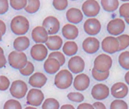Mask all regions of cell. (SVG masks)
<instances>
[{
    "label": "cell",
    "mask_w": 129,
    "mask_h": 109,
    "mask_svg": "<svg viewBox=\"0 0 129 109\" xmlns=\"http://www.w3.org/2000/svg\"><path fill=\"white\" fill-rule=\"evenodd\" d=\"M4 109H21L22 106L20 101L16 99H9L4 104Z\"/></svg>",
    "instance_id": "35"
},
{
    "label": "cell",
    "mask_w": 129,
    "mask_h": 109,
    "mask_svg": "<svg viewBox=\"0 0 129 109\" xmlns=\"http://www.w3.org/2000/svg\"><path fill=\"white\" fill-rule=\"evenodd\" d=\"M10 87V80L6 76H0V91H6Z\"/></svg>",
    "instance_id": "39"
},
{
    "label": "cell",
    "mask_w": 129,
    "mask_h": 109,
    "mask_svg": "<svg viewBox=\"0 0 129 109\" xmlns=\"http://www.w3.org/2000/svg\"><path fill=\"white\" fill-rule=\"evenodd\" d=\"M111 109H127L128 106L126 101L122 100L121 98H116L112 101L110 104Z\"/></svg>",
    "instance_id": "32"
},
{
    "label": "cell",
    "mask_w": 129,
    "mask_h": 109,
    "mask_svg": "<svg viewBox=\"0 0 129 109\" xmlns=\"http://www.w3.org/2000/svg\"><path fill=\"white\" fill-rule=\"evenodd\" d=\"M124 80H125L126 83L127 85H129V70H128V71L124 75Z\"/></svg>",
    "instance_id": "47"
},
{
    "label": "cell",
    "mask_w": 129,
    "mask_h": 109,
    "mask_svg": "<svg viewBox=\"0 0 129 109\" xmlns=\"http://www.w3.org/2000/svg\"><path fill=\"white\" fill-rule=\"evenodd\" d=\"M124 21H125V22H126L127 24H129V18H124Z\"/></svg>",
    "instance_id": "49"
},
{
    "label": "cell",
    "mask_w": 129,
    "mask_h": 109,
    "mask_svg": "<svg viewBox=\"0 0 129 109\" xmlns=\"http://www.w3.org/2000/svg\"><path fill=\"white\" fill-rule=\"evenodd\" d=\"M6 58L5 56L4 53H0V69L4 68L6 65Z\"/></svg>",
    "instance_id": "42"
},
{
    "label": "cell",
    "mask_w": 129,
    "mask_h": 109,
    "mask_svg": "<svg viewBox=\"0 0 129 109\" xmlns=\"http://www.w3.org/2000/svg\"><path fill=\"white\" fill-rule=\"evenodd\" d=\"M10 94L13 98L20 99L23 98L28 92V87L27 83L21 80H17L12 82L9 89Z\"/></svg>",
    "instance_id": "4"
},
{
    "label": "cell",
    "mask_w": 129,
    "mask_h": 109,
    "mask_svg": "<svg viewBox=\"0 0 129 109\" xmlns=\"http://www.w3.org/2000/svg\"><path fill=\"white\" fill-rule=\"evenodd\" d=\"M68 68L72 74L82 73L85 68V62L84 59L78 56H73L69 61Z\"/></svg>",
    "instance_id": "13"
},
{
    "label": "cell",
    "mask_w": 129,
    "mask_h": 109,
    "mask_svg": "<svg viewBox=\"0 0 129 109\" xmlns=\"http://www.w3.org/2000/svg\"><path fill=\"white\" fill-rule=\"evenodd\" d=\"M109 88L103 83H97L91 89V95L94 99L98 101L106 99L109 95Z\"/></svg>",
    "instance_id": "14"
},
{
    "label": "cell",
    "mask_w": 129,
    "mask_h": 109,
    "mask_svg": "<svg viewBox=\"0 0 129 109\" xmlns=\"http://www.w3.org/2000/svg\"><path fill=\"white\" fill-rule=\"evenodd\" d=\"M101 6L106 12H113L119 7L118 0H101Z\"/></svg>",
    "instance_id": "26"
},
{
    "label": "cell",
    "mask_w": 129,
    "mask_h": 109,
    "mask_svg": "<svg viewBox=\"0 0 129 109\" xmlns=\"http://www.w3.org/2000/svg\"><path fill=\"white\" fill-rule=\"evenodd\" d=\"M119 15L124 18H129V3H124L119 7Z\"/></svg>",
    "instance_id": "40"
},
{
    "label": "cell",
    "mask_w": 129,
    "mask_h": 109,
    "mask_svg": "<svg viewBox=\"0 0 129 109\" xmlns=\"http://www.w3.org/2000/svg\"><path fill=\"white\" fill-rule=\"evenodd\" d=\"M19 71H20V74L23 76H25V77L30 76L34 72V65H33L32 62L27 61V65L23 68L20 69Z\"/></svg>",
    "instance_id": "34"
},
{
    "label": "cell",
    "mask_w": 129,
    "mask_h": 109,
    "mask_svg": "<svg viewBox=\"0 0 129 109\" xmlns=\"http://www.w3.org/2000/svg\"><path fill=\"white\" fill-rule=\"evenodd\" d=\"M61 33L63 36L69 40L75 39L79 34L78 28L74 24H66L61 29Z\"/></svg>",
    "instance_id": "20"
},
{
    "label": "cell",
    "mask_w": 129,
    "mask_h": 109,
    "mask_svg": "<svg viewBox=\"0 0 129 109\" xmlns=\"http://www.w3.org/2000/svg\"><path fill=\"white\" fill-rule=\"evenodd\" d=\"M83 14L88 18H94L100 12V5L96 0H86L81 6Z\"/></svg>",
    "instance_id": "6"
},
{
    "label": "cell",
    "mask_w": 129,
    "mask_h": 109,
    "mask_svg": "<svg viewBox=\"0 0 129 109\" xmlns=\"http://www.w3.org/2000/svg\"><path fill=\"white\" fill-rule=\"evenodd\" d=\"M30 56L37 62H43L48 56V48L43 43H37L30 48Z\"/></svg>",
    "instance_id": "8"
},
{
    "label": "cell",
    "mask_w": 129,
    "mask_h": 109,
    "mask_svg": "<svg viewBox=\"0 0 129 109\" xmlns=\"http://www.w3.org/2000/svg\"><path fill=\"white\" fill-rule=\"evenodd\" d=\"M10 28L12 33L15 35L22 36L28 32L30 23L26 17L23 15H17L12 19Z\"/></svg>",
    "instance_id": "1"
},
{
    "label": "cell",
    "mask_w": 129,
    "mask_h": 109,
    "mask_svg": "<svg viewBox=\"0 0 129 109\" xmlns=\"http://www.w3.org/2000/svg\"><path fill=\"white\" fill-rule=\"evenodd\" d=\"M91 74H92V76L94 78V80H96L97 81H103V80H106V79H108V77L109 76V71H107L105 72H101V71L96 70L94 68H93V69L91 71Z\"/></svg>",
    "instance_id": "30"
},
{
    "label": "cell",
    "mask_w": 129,
    "mask_h": 109,
    "mask_svg": "<svg viewBox=\"0 0 129 109\" xmlns=\"http://www.w3.org/2000/svg\"><path fill=\"white\" fill-rule=\"evenodd\" d=\"M2 39H3V34L0 33V42L2 41Z\"/></svg>",
    "instance_id": "51"
},
{
    "label": "cell",
    "mask_w": 129,
    "mask_h": 109,
    "mask_svg": "<svg viewBox=\"0 0 129 109\" xmlns=\"http://www.w3.org/2000/svg\"><path fill=\"white\" fill-rule=\"evenodd\" d=\"M110 92L113 98H123L126 97L128 93V87L124 83L118 82L112 86Z\"/></svg>",
    "instance_id": "17"
},
{
    "label": "cell",
    "mask_w": 129,
    "mask_h": 109,
    "mask_svg": "<svg viewBox=\"0 0 129 109\" xmlns=\"http://www.w3.org/2000/svg\"><path fill=\"white\" fill-rule=\"evenodd\" d=\"M40 7V0H27V6L24 8V10L27 13L34 14L37 13Z\"/></svg>",
    "instance_id": "27"
},
{
    "label": "cell",
    "mask_w": 129,
    "mask_h": 109,
    "mask_svg": "<svg viewBox=\"0 0 129 109\" xmlns=\"http://www.w3.org/2000/svg\"><path fill=\"white\" fill-rule=\"evenodd\" d=\"M70 1H77V0H70Z\"/></svg>",
    "instance_id": "53"
},
{
    "label": "cell",
    "mask_w": 129,
    "mask_h": 109,
    "mask_svg": "<svg viewBox=\"0 0 129 109\" xmlns=\"http://www.w3.org/2000/svg\"><path fill=\"white\" fill-rule=\"evenodd\" d=\"M48 57H53L55 59H56L61 66H62L64 63H66V57H64V54L61 51H53L52 52H51L50 54H49Z\"/></svg>",
    "instance_id": "38"
},
{
    "label": "cell",
    "mask_w": 129,
    "mask_h": 109,
    "mask_svg": "<svg viewBox=\"0 0 129 109\" xmlns=\"http://www.w3.org/2000/svg\"><path fill=\"white\" fill-rule=\"evenodd\" d=\"M8 62L12 68L20 70L27 65V55L23 51H18L16 50L12 51L8 56Z\"/></svg>",
    "instance_id": "3"
},
{
    "label": "cell",
    "mask_w": 129,
    "mask_h": 109,
    "mask_svg": "<svg viewBox=\"0 0 129 109\" xmlns=\"http://www.w3.org/2000/svg\"><path fill=\"white\" fill-rule=\"evenodd\" d=\"M100 47V42L96 37H87L86 38L82 43L83 50L87 54H94L96 53Z\"/></svg>",
    "instance_id": "15"
},
{
    "label": "cell",
    "mask_w": 129,
    "mask_h": 109,
    "mask_svg": "<svg viewBox=\"0 0 129 109\" xmlns=\"http://www.w3.org/2000/svg\"><path fill=\"white\" fill-rule=\"evenodd\" d=\"M59 107V102L54 98H46L42 104V108L43 109H58Z\"/></svg>",
    "instance_id": "29"
},
{
    "label": "cell",
    "mask_w": 129,
    "mask_h": 109,
    "mask_svg": "<svg viewBox=\"0 0 129 109\" xmlns=\"http://www.w3.org/2000/svg\"><path fill=\"white\" fill-rule=\"evenodd\" d=\"M62 51L63 53L67 56H75L78 51V44L72 40L67 41L62 45Z\"/></svg>",
    "instance_id": "25"
},
{
    "label": "cell",
    "mask_w": 129,
    "mask_h": 109,
    "mask_svg": "<svg viewBox=\"0 0 129 109\" xmlns=\"http://www.w3.org/2000/svg\"><path fill=\"white\" fill-rule=\"evenodd\" d=\"M100 21L94 18H89L84 24V30L85 33L90 36H96L101 30Z\"/></svg>",
    "instance_id": "11"
},
{
    "label": "cell",
    "mask_w": 129,
    "mask_h": 109,
    "mask_svg": "<svg viewBox=\"0 0 129 109\" xmlns=\"http://www.w3.org/2000/svg\"><path fill=\"white\" fill-rule=\"evenodd\" d=\"M42 26L47 30L49 35L56 34L60 30V22L58 18L54 16L46 17L43 20Z\"/></svg>",
    "instance_id": "12"
},
{
    "label": "cell",
    "mask_w": 129,
    "mask_h": 109,
    "mask_svg": "<svg viewBox=\"0 0 129 109\" xmlns=\"http://www.w3.org/2000/svg\"><path fill=\"white\" fill-rule=\"evenodd\" d=\"M0 53H4V50L3 49L2 47H0Z\"/></svg>",
    "instance_id": "50"
},
{
    "label": "cell",
    "mask_w": 129,
    "mask_h": 109,
    "mask_svg": "<svg viewBox=\"0 0 129 109\" xmlns=\"http://www.w3.org/2000/svg\"><path fill=\"white\" fill-rule=\"evenodd\" d=\"M106 29L112 36H118L125 30L124 21L121 18H114L108 23Z\"/></svg>",
    "instance_id": "10"
},
{
    "label": "cell",
    "mask_w": 129,
    "mask_h": 109,
    "mask_svg": "<svg viewBox=\"0 0 129 109\" xmlns=\"http://www.w3.org/2000/svg\"><path fill=\"white\" fill-rule=\"evenodd\" d=\"M11 7L17 11L24 9L27 6V0H9Z\"/></svg>",
    "instance_id": "33"
},
{
    "label": "cell",
    "mask_w": 129,
    "mask_h": 109,
    "mask_svg": "<svg viewBox=\"0 0 129 109\" xmlns=\"http://www.w3.org/2000/svg\"><path fill=\"white\" fill-rule=\"evenodd\" d=\"M29 84L34 88H42L47 82L46 76L41 72H36L32 74L28 80Z\"/></svg>",
    "instance_id": "19"
},
{
    "label": "cell",
    "mask_w": 129,
    "mask_h": 109,
    "mask_svg": "<svg viewBox=\"0 0 129 109\" xmlns=\"http://www.w3.org/2000/svg\"><path fill=\"white\" fill-rule=\"evenodd\" d=\"M36 107H37L33 106V105H29V106H27V107H26L27 109H35Z\"/></svg>",
    "instance_id": "48"
},
{
    "label": "cell",
    "mask_w": 129,
    "mask_h": 109,
    "mask_svg": "<svg viewBox=\"0 0 129 109\" xmlns=\"http://www.w3.org/2000/svg\"><path fill=\"white\" fill-rule=\"evenodd\" d=\"M73 83L72 73L67 69L58 71L55 77L54 84L60 89H66L69 88Z\"/></svg>",
    "instance_id": "2"
},
{
    "label": "cell",
    "mask_w": 129,
    "mask_h": 109,
    "mask_svg": "<svg viewBox=\"0 0 129 109\" xmlns=\"http://www.w3.org/2000/svg\"><path fill=\"white\" fill-rule=\"evenodd\" d=\"M102 49L108 54H114L119 51V42L112 36L105 37L101 42Z\"/></svg>",
    "instance_id": "7"
},
{
    "label": "cell",
    "mask_w": 129,
    "mask_h": 109,
    "mask_svg": "<svg viewBox=\"0 0 129 109\" xmlns=\"http://www.w3.org/2000/svg\"><path fill=\"white\" fill-rule=\"evenodd\" d=\"M31 37L36 43H45L49 38V33L43 26H37L31 32Z\"/></svg>",
    "instance_id": "18"
},
{
    "label": "cell",
    "mask_w": 129,
    "mask_h": 109,
    "mask_svg": "<svg viewBox=\"0 0 129 109\" xmlns=\"http://www.w3.org/2000/svg\"><path fill=\"white\" fill-rule=\"evenodd\" d=\"M120 1H122L124 3H127V2H129V0H120Z\"/></svg>",
    "instance_id": "52"
},
{
    "label": "cell",
    "mask_w": 129,
    "mask_h": 109,
    "mask_svg": "<svg viewBox=\"0 0 129 109\" xmlns=\"http://www.w3.org/2000/svg\"><path fill=\"white\" fill-rule=\"evenodd\" d=\"M93 108H96V109H106V107L105 106V104L101 102V101H96L93 104Z\"/></svg>",
    "instance_id": "44"
},
{
    "label": "cell",
    "mask_w": 129,
    "mask_h": 109,
    "mask_svg": "<svg viewBox=\"0 0 129 109\" xmlns=\"http://www.w3.org/2000/svg\"><path fill=\"white\" fill-rule=\"evenodd\" d=\"M45 43H46V46L49 50L58 51L61 49V48L62 47L63 40L59 36L54 34V35L49 36V38Z\"/></svg>",
    "instance_id": "23"
},
{
    "label": "cell",
    "mask_w": 129,
    "mask_h": 109,
    "mask_svg": "<svg viewBox=\"0 0 129 109\" xmlns=\"http://www.w3.org/2000/svg\"><path fill=\"white\" fill-rule=\"evenodd\" d=\"M43 68L47 74H55L59 71L61 65L56 59L53 57H48L44 62Z\"/></svg>",
    "instance_id": "22"
},
{
    "label": "cell",
    "mask_w": 129,
    "mask_h": 109,
    "mask_svg": "<svg viewBox=\"0 0 129 109\" xmlns=\"http://www.w3.org/2000/svg\"><path fill=\"white\" fill-rule=\"evenodd\" d=\"M119 42V51L126 49L129 46V35L128 34H120L117 37Z\"/></svg>",
    "instance_id": "31"
},
{
    "label": "cell",
    "mask_w": 129,
    "mask_h": 109,
    "mask_svg": "<svg viewBox=\"0 0 129 109\" xmlns=\"http://www.w3.org/2000/svg\"><path fill=\"white\" fill-rule=\"evenodd\" d=\"M90 83V80L88 75L86 74H78V75L75 77L73 81V86L74 88L79 91L82 92L86 90Z\"/></svg>",
    "instance_id": "16"
},
{
    "label": "cell",
    "mask_w": 129,
    "mask_h": 109,
    "mask_svg": "<svg viewBox=\"0 0 129 109\" xmlns=\"http://www.w3.org/2000/svg\"><path fill=\"white\" fill-rule=\"evenodd\" d=\"M67 98L73 101V102H77V103H81L84 100V96L82 93L79 92H69L67 95Z\"/></svg>",
    "instance_id": "37"
},
{
    "label": "cell",
    "mask_w": 129,
    "mask_h": 109,
    "mask_svg": "<svg viewBox=\"0 0 129 109\" xmlns=\"http://www.w3.org/2000/svg\"><path fill=\"white\" fill-rule=\"evenodd\" d=\"M6 25L5 24V22L2 20H0V33L3 34V36L6 33Z\"/></svg>",
    "instance_id": "45"
},
{
    "label": "cell",
    "mask_w": 129,
    "mask_h": 109,
    "mask_svg": "<svg viewBox=\"0 0 129 109\" xmlns=\"http://www.w3.org/2000/svg\"><path fill=\"white\" fill-rule=\"evenodd\" d=\"M44 100V94L38 88H34L27 93V104L38 107L43 104Z\"/></svg>",
    "instance_id": "9"
},
{
    "label": "cell",
    "mask_w": 129,
    "mask_h": 109,
    "mask_svg": "<svg viewBox=\"0 0 129 109\" xmlns=\"http://www.w3.org/2000/svg\"><path fill=\"white\" fill-rule=\"evenodd\" d=\"M78 109H93V106L89 103H81L78 106Z\"/></svg>",
    "instance_id": "43"
},
{
    "label": "cell",
    "mask_w": 129,
    "mask_h": 109,
    "mask_svg": "<svg viewBox=\"0 0 129 109\" xmlns=\"http://www.w3.org/2000/svg\"><path fill=\"white\" fill-rule=\"evenodd\" d=\"M118 63L124 70H129V51H122L118 56Z\"/></svg>",
    "instance_id": "28"
},
{
    "label": "cell",
    "mask_w": 129,
    "mask_h": 109,
    "mask_svg": "<svg viewBox=\"0 0 129 109\" xmlns=\"http://www.w3.org/2000/svg\"><path fill=\"white\" fill-rule=\"evenodd\" d=\"M61 109H75V107L72 104H63L62 106H61Z\"/></svg>",
    "instance_id": "46"
},
{
    "label": "cell",
    "mask_w": 129,
    "mask_h": 109,
    "mask_svg": "<svg viewBox=\"0 0 129 109\" xmlns=\"http://www.w3.org/2000/svg\"><path fill=\"white\" fill-rule=\"evenodd\" d=\"M112 65V59L107 54H100L94 59L93 68L101 72L109 71Z\"/></svg>",
    "instance_id": "5"
},
{
    "label": "cell",
    "mask_w": 129,
    "mask_h": 109,
    "mask_svg": "<svg viewBox=\"0 0 129 109\" xmlns=\"http://www.w3.org/2000/svg\"><path fill=\"white\" fill-rule=\"evenodd\" d=\"M66 18L71 24H78L82 21L84 18V14L79 9L71 8L66 12Z\"/></svg>",
    "instance_id": "21"
},
{
    "label": "cell",
    "mask_w": 129,
    "mask_h": 109,
    "mask_svg": "<svg viewBox=\"0 0 129 109\" xmlns=\"http://www.w3.org/2000/svg\"><path fill=\"white\" fill-rule=\"evenodd\" d=\"M30 39L26 36H19L17 37L13 42L14 48L18 51H24L27 49L30 46Z\"/></svg>",
    "instance_id": "24"
},
{
    "label": "cell",
    "mask_w": 129,
    "mask_h": 109,
    "mask_svg": "<svg viewBox=\"0 0 129 109\" xmlns=\"http://www.w3.org/2000/svg\"><path fill=\"white\" fill-rule=\"evenodd\" d=\"M52 6L58 11L66 10L69 6L68 0H52Z\"/></svg>",
    "instance_id": "36"
},
{
    "label": "cell",
    "mask_w": 129,
    "mask_h": 109,
    "mask_svg": "<svg viewBox=\"0 0 129 109\" xmlns=\"http://www.w3.org/2000/svg\"><path fill=\"white\" fill-rule=\"evenodd\" d=\"M9 9V3L8 0H0V15L6 14Z\"/></svg>",
    "instance_id": "41"
}]
</instances>
